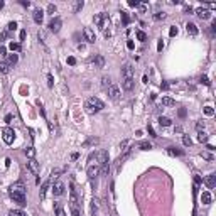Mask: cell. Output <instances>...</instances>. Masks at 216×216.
Returning <instances> with one entry per match:
<instances>
[{
    "label": "cell",
    "instance_id": "obj_10",
    "mask_svg": "<svg viewBox=\"0 0 216 216\" xmlns=\"http://www.w3.org/2000/svg\"><path fill=\"white\" fill-rule=\"evenodd\" d=\"M108 96H110L111 100H118V98H120V88L115 86V85H110V86H108Z\"/></svg>",
    "mask_w": 216,
    "mask_h": 216
},
{
    "label": "cell",
    "instance_id": "obj_62",
    "mask_svg": "<svg viewBox=\"0 0 216 216\" xmlns=\"http://www.w3.org/2000/svg\"><path fill=\"white\" fill-rule=\"evenodd\" d=\"M71 159H73V161H76V159H78V154H76V152H74V154H71Z\"/></svg>",
    "mask_w": 216,
    "mask_h": 216
},
{
    "label": "cell",
    "instance_id": "obj_43",
    "mask_svg": "<svg viewBox=\"0 0 216 216\" xmlns=\"http://www.w3.org/2000/svg\"><path fill=\"white\" fill-rule=\"evenodd\" d=\"M201 83L206 85V86H209V79H208V76H201Z\"/></svg>",
    "mask_w": 216,
    "mask_h": 216
},
{
    "label": "cell",
    "instance_id": "obj_2",
    "mask_svg": "<svg viewBox=\"0 0 216 216\" xmlns=\"http://www.w3.org/2000/svg\"><path fill=\"white\" fill-rule=\"evenodd\" d=\"M9 194H10V198L14 199L20 208H24V206L27 204V203H25V193H19V191H10V189H9Z\"/></svg>",
    "mask_w": 216,
    "mask_h": 216
},
{
    "label": "cell",
    "instance_id": "obj_52",
    "mask_svg": "<svg viewBox=\"0 0 216 216\" xmlns=\"http://www.w3.org/2000/svg\"><path fill=\"white\" fill-rule=\"evenodd\" d=\"M128 5H130V7H139V2H137V0H130Z\"/></svg>",
    "mask_w": 216,
    "mask_h": 216
},
{
    "label": "cell",
    "instance_id": "obj_47",
    "mask_svg": "<svg viewBox=\"0 0 216 216\" xmlns=\"http://www.w3.org/2000/svg\"><path fill=\"white\" fill-rule=\"evenodd\" d=\"M7 39V31H3V32H0V42H3Z\"/></svg>",
    "mask_w": 216,
    "mask_h": 216
},
{
    "label": "cell",
    "instance_id": "obj_31",
    "mask_svg": "<svg viewBox=\"0 0 216 216\" xmlns=\"http://www.w3.org/2000/svg\"><path fill=\"white\" fill-rule=\"evenodd\" d=\"M182 144L186 145V147H191V145H193L191 137H189V135H184V137H182Z\"/></svg>",
    "mask_w": 216,
    "mask_h": 216
},
{
    "label": "cell",
    "instance_id": "obj_60",
    "mask_svg": "<svg viewBox=\"0 0 216 216\" xmlns=\"http://www.w3.org/2000/svg\"><path fill=\"white\" fill-rule=\"evenodd\" d=\"M20 3H22V5H24V7H29V5H31V2H25V0H22V2H20Z\"/></svg>",
    "mask_w": 216,
    "mask_h": 216
},
{
    "label": "cell",
    "instance_id": "obj_63",
    "mask_svg": "<svg viewBox=\"0 0 216 216\" xmlns=\"http://www.w3.org/2000/svg\"><path fill=\"white\" fill-rule=\"evenodd\" d=\"M3 5H5V3H3V2H2V0H0V10H2V9H3Z\"/></svg>",
    "mask_w": 216,
    "mask_h": 216
},
{
    "label": "cell",
    "instance_id": "obj_3",
    "mask_svg": "<svg viewBox=\"0 0 216 216\" xmlns=\"http://www.w3.org/2000/svg\"><path fill=\"white\" fill-rule=\"evenodd\" d=\"M2 139H3V142L7 145H10L14 142V139H15V132H14L10 127H5V128L2 130Z\"/></svg>",
    "mask_w": 216,
    "mask_h": 216
},
{
    "label": "cell",
    "instance_id": "obj_61",
    "mask_svg": "<svg viewBox=\"0 0 216 216\" xmlns=\"http://www.w3.org/2000/svg\"><path fill=\"white\" fill-rule=\"evenodd\" d=\"M161 88H162V90H167V88H169V85H167V83H162Z\"/></svg>",
    "mask_w": 216,
    "mask_h": 216
},
{
    "label": "cell",
    "instance_id": "obj_55",
    "mask_svg": "<svg viewBox=\"0 0 216 216\" xmlns=\"http://www.w3.org/2000/svg\"><path fill=\"white\" fill-rule=\"evenodd\" d=\"M179 117H181V118H182V117H186V110H184V108H181V110H179Z\"/></svg>",
    "mask_w": 216,
    "mask_h": 216
},
{
    "label": "cell",
    "instance_id": "obj_11",
    "mask_svg": "<svg viewBox=\"0 0 216 216\" xmlns=\"http://www.w3.org/2000/svg\"><path fill=\"white\" fill-rule=\"evenodd\" d=\"M122 76H123V79L127 78H133V68H132V64H123L122 66Z\"/></svg>",
    "mask_w": 216,
    "mask_h": 216
},
{
    "label": "cell",
    "instance_id": "obj_33",
    "mask_svg": "<svg viewBox=\"0 0 216 216\" xmlns=\"http://www.w3.org/2000/svg\"><path fill=\"white\" fill-rule=\"evenodd\" d=\"M10 51H12V53L20 51V44H19V42H10Z\"/></svg>",
    "mask_w": 216,
    "mask_h": 216
},
{
    "label": "cell",
    "instance_id": "obj_44",
    "mask_svg": "<svg viewBox=\"0 0 216 216\" xmlns=\"http://www.w3.org/2000/svg\"><path fill=\"white\" fill-rule=\"evenodd\" d=\"M91 209H93V211L98 209V199H93V203H91Z\"/></svg>",
    "mask_w": 216,
    "mask_h": 216
},
{
    "label": "cell",
    "instance_id": "obj_54",
    "mask_svg": "<svg viewBox=\"0 0 216 216\" xmlns=\"http://www.w3.org/2000/svg\"><path fill=\"white\" fill-rule=\"evenodd\" d=\"M184 12H187V14H191V12H193V7H189V5H186V7H184Z\"/></svg>",
    "mask_w": 216,
    "mask_h": 216
},
{
    "label": "cell",
    "instance_id": "obj_51",
    "mask_svg": "<svg viewBox=\"0 0 216 216\" xmlns=\"http://www.w3.org/2000/svg\"><path fill=\"white\" fill-rule=\"evenodd\" d=\"M0 56H7V49H5V46H0Z\"/></svg>",
    "mask_w": 216,
    "mask_h": 216
},
{
    "label": "cell",
    "instance_id": "obj_40",
    "mask_svg": "<svg viewBox=\"0 0 216 216\" xmlns=\"http://www.w3.org/2000/svg\"><path fill=\"white\" fill-rule=\"evenodd\" d=\"M137 39H139V41H145V39H147V36H145V32H142V31H139V32H137Z\"/></svg>",
    "mask_w": 216,
    "mask_h": 216
},
{
    "label": "cell",
    "instance_id": "obj_58",
    "mask_svg": "<svg viewBox=\"0 0 216 216\" xmlns=\"http://www.w3.org/2000/svg\"><path fill=\"white\" fill-rule=\"evenodd\" d=\"M5 122L10 123V122H12V115H7V117H5Z\"/></svg>",
    "mask_w": 216,
    "mask_h": 216
},
{
    "label": "cell",
    "instance_id": "obj_5",
    "mask_svg": "<svg viewBox=\"0 0 216 216\" xmlns=\"http://www.w3.org/2000/svg\"><path fill=\"white\" fill-rule=\"evenodd\" d=\"M83 36H85V41H86V42H90V44H93V42L96 41L95 31H93L91 27H85V29H83Z\"/></svg>",
    "mask_w": 216,
    "mask_h": 216
},
{
    "label": "cell",
    "instance_id": "obj_18",
    "mask_svg": "<svg viewBox=\"0 0 216 216\" xmlns=\"http://www.w3.org/2000/svg\"><path fill=\"white\" fill-rule=\"evenodd\" d=\"M17 61H19V56L15 53L9 54V57H7V64H9V66H15V64H17Z\"/></svg>",
    "mask_w": 216,
    "mask_h": 216
},
{
    "label": "cell",
    "instance_id": "obj_30",
    "mask_svg": "<svg viewBox=\"0 0 216 216\" xmlns=\"http://www.w3.org/2000/svg\"><path fill=\"white\" fill-rule=\"evenodd\" d=\"M9 216H27L22 209H12L10 213H9Z\"/></svg>",
    "mask_w": 216,
    "mask_h": 216
},
{
    "label": "cell",
    "instance_id": "obj_7",
    "mask_svg": "<svg viewBox=\"0 0 216 216\" xmlns=\"http://www.w3.org/2000/svg\"><path fill=\"white\" fill-rule=\"evenodd\" d=\"M86 174H88V177H90L91 181L96 179V177H98V174H100V165H98V164H96V165H88Z\"/></svg>",
    "mask_w": 216,
    "mask_h": 216
},
{
    "label": "cell",
    "instance_id": "obj_19",
    "mask_svg": "<svg viewBox=\"0 0 216 216\" xmlns=\"http://www.w3.org/2000/svg\"><path fill=\"white\" fill-rule=\"evenodd\" d=\"M54 213H56V216H66L61 203H54Z\"/></svg>",
    "mask_w": 216,
    "mask_h": 216
},
{
    "label": "cell",
    "instance_id": "obj_13",
    "mask_svg": "<svg viewBox=\"0 0 216 216\" xmlns=\"http://www.w3.org/2000/svg\"><path fill=\"white\" fill-rule=\"evenodd\" d=\"M122 86H123V90L132 91V90H133V86H135L133 78H127V79H123V81H122Z\"/></svg>",
    "mask_w": 216,
    "mask_h": 216
},
{
    "label": "cell",
    "instance_id": "obj_41",
    "mask_svg": "<svg viewBox=\"0 0 216 216\" xmlns=\"http://www.w3.org/2000/svg\"><path fill=\"white\" fill-rule=\"evenodd\" d=\"M140 149H142V150H149V149H152V145L149 144V142H142V144H140Z\"/></svg>",
    "mask_w": 216,
    "mask_h": 216
},
{
    "label": "cell",
    "instance_id": "obj_59",
    "mask_svg": "<svg viewBox=\"0 0 216 216\" xmlns=\"http://www.w3.org/2000/svg\"><path fill=\"white\" fill-rule=\"evenodd\" d=\"M25 39V31H20V41H24Z\"/></svg>",
    "mask_w": 216,
    "mask_h": 216
},
{
    "label": "cell",
    "instance_id": "obj_28",
    "mask_svg": "<svg viewBox=\"0 0 216 216\" xmlns=\"http://www.w3.org/2000/svg\"><path fill=\"white\" fill-rule=\"evenodd\" d=\"M9 69H10V66L5 61H0V73H9Z\"/></svg>",
    "mask_w": 216,
    "mask_h": 216
},
{
    "label": "cell",
    "instance_id": "obj_21",
    "mask_svg": "<svg viewBox=\"0 0 216 216\" xmlns=\"http://www.w3.org/2000/svg\"><path fill=\"white\" fill-rule=\"evenodd\" d=\"M162 105H164V107H174L176 101H174L171 96H164V98H162Z\"/></svg>",
    "mask_w": 216,
    "mask_h": 216
},
{
    "label": "cell",
    "instance_id": "obj_34",
    "mask_svg": "<svg viewBox=\"0 0 216 216\" xmlns=\"http://www.w3.org/2000/svg\"><path fill=\"white\" fill-rule=\"evenodd\" d=\"M198 140L199 142H206V140H208V135H206L204 132H199L198 133Z\"/></svg>",
    "mask_w": 216,
    "mask_h": 216
},
{
    "label": "cell",
    "instance_id": "obj_8",
    "mask_svg": "<svg viewBox=\"0 0 216 216\" xmlns=\"http://www.w3.org/2000/svg\"><path fill=\"white\" fill-rule=\"evenodd\" d=\"M49 31L54 32V34H57L59 31H61V19L59 17H54L51 22H49Z\"/></svg>",
    "mask_w": 216,
    "mask_h": 216
},
{
    "label": "cell",
    "instance_id": "obj_27",
    "mask_svg": "<svg viewBox=\"0 0 216 216\" xmlns=\"http://www.w3.org/2000/svg\"><path fill=\"white\" fill-rule=\"evenodd\" d=\"M110 85H111V79H110V76H103V78H101V86H103V88H108Z\"/></svg>",
    "mask_w": 216,
    "mask_h": 216
},
{
    "label": "cell",
    "instance_id": "obj_12",
    "mask_svg": "<svg viewBox=\"0 0 216 216\" xmlns=\"http://www.w3.org/2000/svg\"><path fill=\"white\" fill-rule=\"evenodd\" d=\"M196 15H198L201 20H208V19L211 17V14H209V10L208 9H203V7H199L196 9Z\"/></svg>",
    "mask_w": 216,
    "mask_h": 216
},
{
    "label": "cell",
    "instance_id": "obj_46",
    "mask_svg": "<svg viewBox=\"0 0 216 216\" xmlns=\"http://www.w3.org/2000/svg\"><path fill=\"white\" fill-rule=\"evenodd\" d=\"M177 34V27L174 25V27H171V31H169V36H176Z\"/></svg>",
    "mask_w": 216,
    "mask_h": 216
},
{
    "label": "cell",
    "instance_id": "obj_57",
    "mask_svg": "<svg viewBox=\"0 0 216 216\" xmlns=\"http://www.w3.org/2000/svg\"><path fill=\"white\" fill-rule=\"evenodd\" d=\"M127 47H128V49H133V42H132V41H128V42H127Z\"/></svg>",
    "mask_w": 216,
    "mask_h": 216
},
{
    "label": "cell",
    "instance_id": "obj_20",
    "mask_svg": "<svg viewBox=\"0 0 216 216\" xmlns=\"http://www.w3.org/2000/svg\"><path fill=\"white\" fill-rule=\"evenodd\" d=\"M96 144H100V139H98V137H90V139L83 144V147H91V145H96Z\"/></svg>",
    "mask_w": 216,
    "mask_h": 216
},
{
    "label": "cell",
    "instance_id": "obj_50",
    "mask_svg": "<svg viewBox=\"0 0 216 216\" xmlns=\"http://www.w3.org/2000/svg\"><path fill=\"white\" fill-rule=\"evenodd\" d=\"M196 128H198L199 132H201V130L204 128V122H198V123H196Z\"/></svg>",
    "mask_w": 216,
    "mask_h": 216
},
{
    "label": "cell",
    "instance_id": "obj_15",
    "mask_svg": "<svg viewBox=\"0 0 216 216\" xmlns=\"http://www.w3.org/2000/svg\"><path fill=\"white\" fill-rule=\"evenodd\" d=\"M10 191H19V193H25V186H24V182L17 181V182H14V184L10 186Z\"/></svg>",
    "mask_w": 216,
    "mask_h": 216
},
{
    "label": "cell",
    "instance_id": "obj_48",
    "mask_svg": "<svg viewBox=\"0 0 216 216\" xmlns=\"http://www.w3.org/2000/svg\"><path fill=\"white\" fill-rule=\"evenodd\" d=\"M51 177H53V179L59 177V169H56V171H53V172H51Z\"/></svg>",
    "mask_w": 216,
    "mask_h": 216
},
{
    "label": "cell",
    "instance_id": "obj_32",
    "mask_svg": "<svg viewBox=\"0 0 216 216\" xmlns=\"http://www.w3.org/2000/svg\"><path fill=\"white\" fill-rule=\"evenodd\" d=\"M47 187H49V181H46V182L42 184V187H41V198H44V196H46V191H47Z\"/></svg>",
    "mask_w": 216,
    "mask_h": 216
},
{
    "label": "cell",
    "instance_id": "obj_45",
    "mask_svg": "<svg viewBox=\"0 0 216 216\" xmlns=\"http://www.w3.org/2000/svg\"><path fill=\"white\" fill-rule=\"evenodd\" d=\"M147 132H149V135H150V137H157V135H155V132H154V128H152L150 125L147 127Z\"/></svg>",
    "mask_w": 216,
    "mask_h": 216
},
{
    "label": "cell",
    "instance_id": "obj_49",
    "mask_svg": "<svg viewBox=\"0 0 216 216\" xmlns=\"http://www.w3.org/2000/svg\"><path fill=\"white\" fill-rule=\"evenodd\" d=\"M68 64H71V66H74V64H76V59H74L73 56H69V57H68Z\"/></svg>",
    "mask_w": 216,
    "mask_h": 216
},
{
    "label": "cell",
    "instance_id": "obj_22",
    "mask_svg": "<svg viewBox=\"0 0 216 216\" xmlns=\"http://www.w3.org/2000/svg\"><path fill=\"white\" fill-rule=\"evenodd\" d=\"M201 201H203V204H209V203H211V194H209L208 191H204V193L201 194Z\"/></svg>",
    "mask_w": 216,
    "mask_h": 216
},
{
    "label": "cell",
    "instance_id": "obj_38",
    "mask_svg": "<svg viewBox=\"0 0 216 216\" xmlns=\"http://www.w3.org/2000/svg\"><path fill=\"white\" fill-rule=\"evenodd\" d=\"M7 31H17V22H9Z\"/></svg>",
    "mask_w": 216,
    "mask_h": 216
},
{
    "label": "cell",
    "instance_id": "obj_4",
    "mask_svg": "<svg viewBox=\"0 0 216 216\" xmlns=\"http://www.w3.org/2000/svg\"><path fill=\"white\" fill-rule=\"evenodd\" d=\"M69 204L71 208H78V193L74 189V184H69Z\"/></svg>",
    "mask_w": 216,
    "mask_h": 216
},
{
    "label": "cell",
    "instance_id": "obj_16",
    "mask_svg": "<svg viewBox=\"0 0 216 216\" xmlns=\"http://www.w3.org/2000/svg\"><path fill=\"white\" fill-rule=\"evenodd\" d=\"M186 31H187V34H191V36H198V27H196V24H193V22H189V24L186 25Z\"/></svg>",
    "mask_w": 216,
    "mask_h": 216
},
{
    "label": "cell",
    "instance_id": "obj_37",
    "mask_svg": "<svg viewBox=\"0 0 216 216\" xmlns=\"http://www.w3.org/2000/svg\"><path fill=\"white\" fill-rule=\"evenodd\" d=\"M47 14H51V15L56 14V5H54V3H49V5H47Z\"/></svg>",
    "mask_w": 216,
    "mask_h": 216
},
{
    "label": "cell",
    "instance_id": "obj_9",
    "mask_svg": "<svg viewBox=\"0 0 216 216\" xmlns=\"http://www.w3.org/2000/svg\"><path fill=\"white\" fill-rule=\"evenodd\" d=\"M53 194L54 196H63L64 194V184L61 181H56L53 184Z\"/></svg>",
    "mask_w": 216,
    "mask_h": 216
},
{
    "label": "cell",
    "instance_id": "obj_36",
    "mask_svg": "<svg viewBox=\"0 0 216 216\" xmlns=\"http://www.w3.org/2000/svg\"><path fill=\"white\" fill-rule=\"evenodd\" d=\"M154 19H155V20H164V19H165V12H157V14H154Z\"/></svg>",
    "mask_w": 216,
    "mask_h": 216
},
{
    "label": "cell",
    "instance_id": "obj_39",
    "mask_svg": "<svg viewBox=\"0 0 216 216\" xmlns=\"http://www.w3.org/2000/svg\"><path fill=\"white\" fill-rule=\"evenodd\" d=\"M37 37H39L41 42H44V41H46V32H44V31H39V32H37Z\"/></svg>",
    "mask_w": 216,
    "mask_h": 216
},
{
    "label": "cell",
    "instance_id": "obj_6",
    "mask_svg": "<svg viewBox=\"0 0 216 216\" xmlns=\"http://www.w3.org/2000/svg\"><path fill=\"white\" fill-rule=\"evenodd\" d=\"M27 169H29L34 176H39L41 167H39V162H37L36 159H29V162H27Z\"/></svg>",
    "mask_w": 216,
    "mask_h": 216
},
{
    "label": "cell",
    "instance_id": "obj_17",
    "mask_svg": "<svg viewBox=\"0 0 216 216\" xmlns=\"http://www.w3.org/2000/svg\"><path fill=\"white\" fill-rule=\"evenodd\" d=\"M206 186L209 187V189H213L216 186V174H209L208 177H206Z\"/></svg>",
    "mask_w": 216,
    "mask_h": 216
},
{
    "label": "cell",
    "instance_id": "obj_56",
    "mask_svg": "<svg viewBox=\"0 0 216 216\" xmlns=\"http://www.w3.org/2000/svg\"><path fill=\"white\" fill-rule=\"evenodd\" d=\"M157 49H159V51H162V49H164V42H162V41H159V44H157Z\"/></svg>",
    "mask_w": 216,
    "mask_h": 216
},
{
    "label": "cell",
    "instance_id": "obj_35",
    "mask_svg": "<svg viewBox=\"0 0 216 216\" xmlns=\"http://www.w3.org/2000/svg\"><path fill=\"white\" fill-rule=\"evenodd\" d=\"M204 113H206L208 117H213V115H215V110H213V107H204Z\"/></svg>",
    "mask_w": 216,
    "mask_h": 216
},
{
    "label": "cell",
    "instance_id": "obj_23",
    "mask_svg": "<svg viewBox=\"0 0 216 216\" xmlns=\"http://www.w3.org/2000/svg\"><path fill=\"white\" fill-rule=\"evenodd\" d=\"M169 154H171V155H184V150H179V149H177V147H169Z\"/></svg>",
    "mask_w": 216,
    "mask_h": 216
},
{
    "label": "cell",
    "instance_id": "obj_24",
    "mask_svg": "<svg viewBox=\"0 0 216 216\" xmlns=\"http://www.w3.org/2000/svg\"><path fill=\"white\" fill-rule=\"evenodd\" d=\"M95 64H96V68H103V66H105L103 56H96V57H95Z\"/></svg>",
    "mask_w": 216,
    "mask_h": 216
},
{
    "label": "cell",
    "instance_id": "obj_42",
    "mask_svg": "<svg viewBox=\"0 0 216 216\" xmlns=\"http://www.w3.org/2000/svg\"><path fill=\"white\" fill-rule=\"evenodd\" d=\"M122 20H123V24H128L130 22V17H128V14H125V12H122Z\"/></svg>",
    "mask_w": 216,
    "mask_h": 216
},
{
    "label": "cell",
    "instance_id": "obj_14",
    "mask_svg": "<svg viewBox=\"0 0 216 216\" xmlns=\"http://www.w3.org/2000/svg\"><path fill=\"white\" fill-rule=\"evenodd\" d=\"M32 17H34V22L41 25V24H42V19H44V12H42L41 9H36V10H34V15H32Z\"/></svg>",
    "mask_w": 216,
    "mask_h": 216
},
{
    "label": "cell",
    "instance_id": "obj_1",
    "mask_svg": "<svg viewBox=\"0 0 216 216\" xmlns=\"http://www.w3.org/2000/svg\"><path fill=\"white\" fill-rule=\"evenodd\" d=\"M85 108H86V111H88V113H96V111H100V110H103V108H105V103H103L100 98L91 96V98H88V101H86Z\"/></svg>",
    "mask_w": 216,
    "mask_h": 216
},
{
    "label": "cell",
    "instance_id": "obj_29",
    "mask_svg": "<svg viewBox=\"0 0 216 216\" xmlns=\"http://www.w3.org/2000/svg\"><path fill=\"white\" fill-rule=\"evenodd\" d=\"M83 5H85V3H83V0H78V2L74 3V10H73V12H74V14H78V12L83 9Z\"/></svg>",
    "mask_w": 216,
    "mask_h": 216
},
{
    "label": "cell",
    "instance_id": "obj_25",
    "mask_svg": "<svg viewBox=\"0 0 216 216\" xmlns=\"http://www.w3.org/2000/svg\"><path fill=\"white\" fill-rule=\"evenodd\" d=\"M159 125L161 127H169L171 125V118H167V117H161V118H159Z\"/></svg>",
    "mask_w": 216,
    "mask_h": 216
},
{
    "label": "cell",
    "instance_id": "obj_53",
    "mask_svg": "<svg viewBox=\"0 0 216 216\" xmlns=\"http://www.w3.org/2000/svg\"><path fill=\"white\" fill-rule=\"evenodd\" d=\"M53 83H54L53 76H51V74H47V85H49V86H53Z\"/></svg>",
    "mask_w": 216,
    "mask_h": 216
},
{
    "label": "cell",
    "instance_id": "obj_26",
    "mask_svg": "<svg viewBox=\"0 0 216 216\" xmlns=\"http://www.w3.org/2000/svg\"><path fill=\"white\" fill-rule=\"evenodd\" d=\"M25 155H27L29 159H34V155H36V149H34V147H27V149H25Z\"/></svg>",
    "mask_w": 216,
    "mask_h": 216
}]
</instances>
